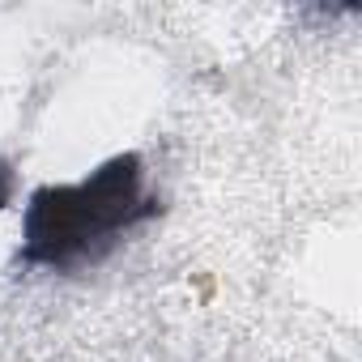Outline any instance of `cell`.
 Returning a JSON list of instances; mask_svg holds the SVG:
<instances>
[{"instance_id":"cell-2","label":"cell","mask_w":362,"mask_h":362,"mask_svg":"<svg viewBox=\"0 0 362 362\" xmlns=\"http://www.w3.org/2000/svg\"><path fill=\"white\" fill-rule=\"evenodd\" d=\"M13 197V170L5 166V162H0V205H5Z\"/></svg>"},{"instance_id":"cell-1","label":"cell","mask_w":362,"mask_h":362,"mask_svg":"<svg viewBox=\"0 0 362 362\" xmlns=\"http://www.w3.org/2000/svg\"><path fill=\"white\" fill-rule=\"evenodd\" d=\"M145 214H153V201L141 197V158L119 153L86 175L81 184H56L30 197L22 260L64 269Z\"/></svg>"}]
</instances>
